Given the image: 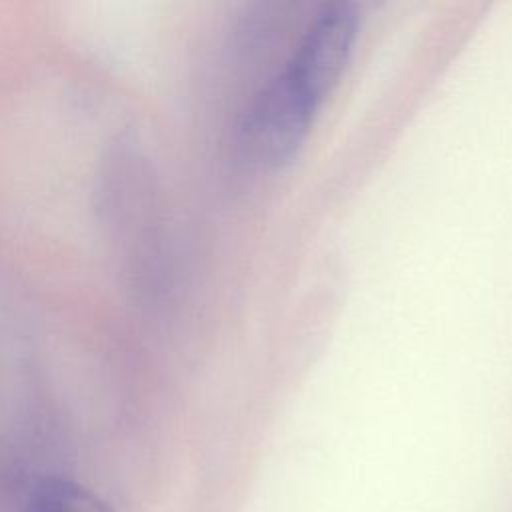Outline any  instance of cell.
<instances>
[{
    "instance_id": "cell-1",
    "label": "cell",
    "mask_w": 512,
    "mask_h": 512,
    "mask_svg": "<svg viewBox=\"0 0 512 512\" xmlns=\"http://www.w3.org/2000/svg\"><path fill=\"white\" fill-rule=\"evenodd\" d=\"M320 106L282 70L256 94L240 122L238 144L246 160L260 168H282L294 160Z\"/></svg>"
},
{
    "instance_id": "cell-2",
    "label": "cell",
    "mask_w": 512,
    "mask_h": 512,
    "mask_svg": "<svg viewBox=\"0 0 512 512\" xmlns=\"http://www.w3.org/2000/svg\"><path fill=\"white\" fill-rule=\"evenodd\" d=\"M356 36V8L348 2L330 4L308 26L284 70L322 104L342 78Z\"/></svg>"
},
{
    "instance_id": "cell-3",
    "label": "cell",
    "mask_w": 512,
    "mask_h": 512,
    "mask_svg": "<svg viewBox=\"0 0 512 512\" xmlns=\"http://www.w3.org/2000/svg\"><path fill=\"white\" fill-rule=\"evenodd\" d=\"M24 512H114V508L76 482L52 478L32 490Z\"/></svg>"
}]
</instances>
